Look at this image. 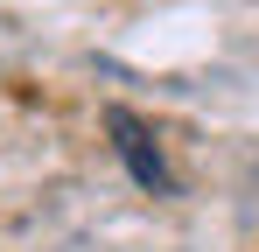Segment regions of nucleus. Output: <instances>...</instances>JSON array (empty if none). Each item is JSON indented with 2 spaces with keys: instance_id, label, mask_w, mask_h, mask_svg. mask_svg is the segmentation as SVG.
Masks as SVG:
<instances>
[{
  "instance_id": "nucleus-1",
  "label": "nucleus",
  "mask_w": 259,
  "mask_h": 252,
  "mask_svg": "<svg viewBox=\"0 0 259 252\" xmlns=\"http://www.w3.org/2000/svg\"><path fill=\"white\" fill-rule=\"evenodd\" d=\"M105 133H112V147H119V161L133 168V182H140V189H154V196H168V189H175L168 161H161V147H154V133L133 119L126 105H112V112H105Z\"/></svg>"
}]
</instances>
